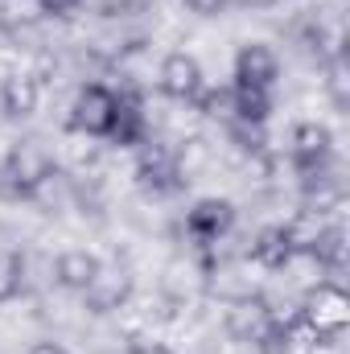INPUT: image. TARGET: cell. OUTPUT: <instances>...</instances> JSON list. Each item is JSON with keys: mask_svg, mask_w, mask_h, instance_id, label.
Here are the masks:
<instances>
[{"mask_svg": "<svg viewBox=\"0 0 350 354\" xmlns=\"http://www.w3.org/2000/svg\"><path fill=\"white\" fill-rule=\"evenodd\" d=\"M54 174H58V165H54L46 145L17 140L0 157V198H8V202H37L42 189L54 181Z\"/></svg>", "mask_w": 350, "mask_h": 354, "instance_id": "1", "label": "cell"}, {"mask_svg": "<svg viewBox=\"0 0 350 354\" xmlns=\"http://www.w3.org/2000/svg\"><path fill=\"white\" fill-rule=\"evenodd\" d=\"M288 165L297 185L313 181L322 174H334V132L322 120H301L288 132Z\"/></svg>", "mask_w": 350, "mask_h": 354, "instance_id": "2", "label": "cell"}, {"mask_svg": "<svg viewBox=\"0 0 350 354\" xmlns=\"http://www.w3.org/2000/svg\"><path fill=\"white\" fill-rule=\"evenodd\" d=\"M136 185L149 194V198H177L185 189V165L169 145L161 140H145L136 149V165H132Z\"/></svg>", "mask_w": 350, "mask_h": 354, "instance_id": "3", "label": "cell"}, {"mask_svg": "<svg viewBox=\"0 0 350 354\" xmlns=\"http://www.w3.org/2000/svg\"><path fill=\"white\" fill-rule=\"evenodd\" d=\"M116 120V87L107 83H83L66 107V128L87 136V140H107Z\"/></svg>", "mask_w": 350, "mask_h": 354, "instance_id": "4", "label": "cell"}, {"mask_svg": "<svg viewBox=\"0 0 350 354\" xmlns=\"http://www.w3.org/2000/svg\"><path fill=\"white\" fill-rule=\"evenodd\" d=\"M181 227H185V239H190L198 252L219 248V243L231 235V227H235V202L214 198V194H210V198H198V202H190Z\"/></svg>", "mask_w": 350, "mask_h": 354, "instance_id": "5", "label": "cell"}, {"mask_svg": "<svg viewBox=\"0 0 350 354\" xmlns=\"http://www.w3.org/2000/svg\"><path fill=\"white\" fill-rule=\"evenodd\" d=\"M157 91H161L169 103H185V107H194L198 95L206 91V71H202V62H198L194 54H185V50L165 54L161 66H157Z\"/></svg>", "mask_w": 350, "mask_h": 354, "instance_id": "6", "label": "cell"}, {"mask_svg": "<svg viewBox=\"0 0 350 354\" xmlns=\"http://www.w3.org/2000/svg\"><path fill=\"white\" fill-rule=\"evenodd\" d=\"M248 260L264 272H284L293 260H301V235H297V223H268L256 231L252 248H248Z\"/></svg>", "mask_w": 350, "mask_h": 354, "instance_id": "7", "label": "cell"}, {"mask_svg": "<svg viewBox=\"0 0 350 354\" xmlns=\"http://www.w3.org/2000/svg\"><path fill=\"white\" fill-rule=\"evenodd\" d=\"M231 83L256 91H276L280 83V54L268 41H243L231 62Z\"/></svg>", "mask_w": 350, "mask_h": 354, "instance_id": "8", "label": "cell"}, {"mask_svg": "<svg viewBox=\"0 0 350 354\" xmlns=\"http://www.w3.org/2000/svg\"><path fill=\"white\" fill-rule=\"evenodd\" d=\"M107 140L116 149H132V153L149 140V111H145L140 91H116V120H111Z\"/></svg>", "mask_w": 350, "mask_h": 354, "instance_id": "9", "label": "cell"}, {"mask_svg": "<svg viewBox=\"0 0 350 354\" xmlns=\"http://www.w3.org/2000/svg\"><path fill=\"white\" fill-rule=\"evenodd\" d=\"M276 326H280V317L272 313V305L264 297H243V301H235L227 309V334L235 342H243V346H256Z\"/></svg>", "mask_w": 350, "mask_h": 354, "instance_id": "10", "label": "cell"}, {"mask_svg": "<svg viewBox=\"0 0 350 354\" xmlns=\"http://www.w3.org/2000/svg\"><path fill=\"white\" fill-rule=\"evenodd\" d=\"M297 235H301V256H309L326 276L338 280V276L347 272V231H342V223H326V227L317 223L313 235H305V231L297 227Z\"/></svg>", "mask_w": 350, "mask_h": 354, "instance_id": "11", "label": "cell"}, {"mask_svg": "<svg viewBox=\"0 0 350 354\" xmlns=\"http://www.w3.org/2000/svg\"><path fill=\"white\" fill-rule=\"evenodd\" d=\"M99 272H103V260H99L95 252H87V248H66V252H58L54 264H50L54 284H58L62 292H71V297H83L91 284H95Z\"/></svg>", "mask_w": 350, "mask_h": 354, "instance_id": "12", "label": "cell"}, {"mask_svg": "<svg viewBox=\"0 0 350 354\" xmlns=\"http://www.w3.org/2000/svg\"><path fill=\"white\" fill-rule=\"evenodd\" d=\"M128 297H132V276L128 272H120V268H107L95 276V284H91L87 292H83V305H87L91 313H116V309H124L128 305Z\"/></svg>", "mask_w": 350, "mask_h": 354, "instance_id": "13", "label": "cell"}, {"mask_svg": "<svg viewBox=\"0 0 350 354\" xmlns=\"http://www.w3.org/2000/svg\"><path fill=\"white\" fill-rule=\"evenodd\" d=\"M42 107V83L33 75H8L0 79V111L8 120H29Z\"/></svg>", "mask_w": 350, "mask_h": 354, "instance_id": "14", "label": "cell"}, {"mask_svg": "<svg viewBox=\"0 0 350 354\" xmlns=\"http://www.w3.org/2000/svg\"><path fill=\"white\" fill-rule=\"evenodd\" d=\"M227 87H231V120L227 124L268 128V120L276 111V91H256V87H239V83H227Z\"/></svg>", "mask_w": 350, "mask_h": 354, "instance_id": "15", "label": "cell"}, {"mask_svg": "<svg viewBox=\"0 0 350 354\" xmlns=\"http://www.w3.org/2000/svg\"><path fill=\"white\" fill-rule=\"evenodd\" d=\"M29 284V260L17 248H0V305H12L25 297Z\"/></svg>", "mask_w": 350, "mask_h": 354, "instance_id": "16", "label": "cell"}, {"mask_svg": "<svg viewBox=\"0 0 350 354\" xmlns=\"http://www.w3.org/2000/svg\"><path fill=\"white\" fill-rule=\"evenodd\" d=\"M194 107H198L206 120H223V124H227V120H231V87H227V83H223V87H210V83H206V91L198 95Z\"/></svg>", "mask_w": 350, "mask_h": 354, "instance_id": "17", "label": "cell"}, {"mask_svg": "<svg viewBox=\"0 0 350 354\" xmlns=\"http://www.w3.org/2000/svg\"><path fill=\"white\" fill-rule=\"evenodd\" d=\"M227 132H231V140H239V153L260 157L268 149V128H260V124H227Z\"/></svg>", "mask_w": 350, "mask_h": 354, "instance_id": "18", "label": "cell"}, {"mask_svg": "<svg viewBox=\"0 0 350 354\" xmlns=\"http://www.w3.org/2000/svg\"><path fill=\"white\" fill-rule=\"evenodd\" d=\"M326 75H330V79H326V87H330V99H334L338 107H347V83H350V79H347V58H342V50L330 58Z\"/></svg>", "mask_w": 350, "mask_h": 354, "instance_id": "19", "label": "cell"}, {"mask_svg": "<svg viewBox=\"0 0 350 354\" xmlns=\"http://www.w3.org/2000/svg\"><path fill=\"white\" fill-rule=\"evenodd\" d=\"M231 4H235V0H185V8H190L194 17H223Z\"/></svg>", "mask_w": 350, "mask_h": 354, "instance_id": "20", "label": "cell"}, {"mask_svg": "<svg viewBox=\"0 0 350 354\" xmlns=\"http://www.w3.org/2000/svg\"><path fill=\"white\" fill-rule=\"evenodd\" d=\"M33 4H37L46 17H71V12H75L83 0H33Z\"/></svg>", "mask_w": 350, "mask_h": 354, "instance_id": "21", "label": "cell"}, {"mask_svg": "<svg viewBox=\"0 0 350 354\" xmlns=\"http://www.w3.org/2000/svg\"><path fill=\"white\" fill-rule=\"evenodd\" d=\"M128 354H177V351L174 346H165V342H153V338H132Z\"/></svg>", "mask_w": 350, "mask_h": 354, "instance_id": "22", "label": "cell"}, {"mask_svg": "<svg viewBox=\"0 0 350 354\" xmlns=\"http://www.w3.org/2000/svg\"><path fill=\"white\" fill-rule=\"evenodd\" d=\"M25 354H71V351H66L62 342H54V338H42V342H33Z\"/></svg>", "mask_w": 350, "mask_h": 354, "instance_id": "23", "label": "cell"}]
</instances>
